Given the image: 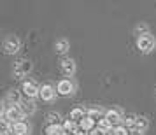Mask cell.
<instances>
[{
  "mask_svg": "<svg viewBox=\"0 0 156 135\" xmlns=\"http://www.w3.org/2000/svg\"><path fill=\"white\" fill-rule=\"evenodd\" d=\"M32 69H34V65H32L30 60L20 58L12 63V76H14V79H25L32 72Z\"/></svg>",
  "mask_w": 156,
  "mask_h": 135,
  "instance_id": "6da1fadb",
  "label": "cell"
},
{
  "mask_svg": "<svg viewBox=\"0 0 156 135\" xmlns=\"http://www.w3.org/2000/svg\"><path fill=\"white\" fill-rule=\"evenodd\" d=\"M0 135H14V132H12V128H11V126H2Z\"/></svg>",
  "mask_w": 156,
  "mask_h": 135,
  "instance_id": "d4e9b609",
  "label": "cell"
},
{
  "mask_svg": "<svg viewBox=\"0 0 156 135\" xmlns=\"http://www.w3.org/2000/svg\"><path fill=\"white\" fill-rule=\"evenodd\" d=\"M74 135H86V132H83V130H79V132H76Z\"/></svg>",
  "mask_w": 156,
  "mask_h": 135,
  "instance_id": "484cf974",
  "label": "cell"
},
{
  "mask_svg": "<svg viewBox=\"0 0 156 135\" xmlns=\"http://www.w3.org/2000/svg\"><path fill=\"white\" fill-rule=\"evenodd\" d=\"M2 49H4L5 55H16L18 51L21 49V41L16 35L4 37V41H2Z\"/></svg>",
  "mask_w": 156,
  "mask_h": 135,
  "instance_id": "7a4b0ae2",
  "label": "cell"
},
{
  "mask_svg": "<svg viewBox=\"0 0 156 135\" xmlns=\"http://www.w3.org/2000/svg\"><path fill=\"white\" fill-rule=\"evenodd\" d=\"M90 135H111V132H109V130H105V128L97 126L95 130H91V133H90Z\"/></svg>",
  "mask_w": 156,
  "mask_h": 135,
  "instance_id": "603a6c76",
  "label": "cell"
},
{
  "mask_svg": "<svg viewBox=\"0 0 156 135\" xmlns=\"http://www.w3.org/2000/svg\"><path fill=\"white\" fill-rule=\"evenodd\" d=\"M123 118H125V114L121 112V109H118V107H111V109L105 111V119L109 121L114 128L119 126L121 123H123Z\"/></svg>",
  "mask_w": 156,
  "mask_h": 135,
  "instance_id": "8992f818",
  "label": "cell"
},
{
  "mask_svg": "<svg viewBox=\"0 0 156 135\" xmlns=\"http://www.w3.org/2000/svg\"><path fill=\"white\" fill-rule=\"evenodd\" d=\"M76 70H77V65H76V62L72 58H62V62H60V72L63 74L65 77H72L76 74Z\"/></svg>",
  "mask_w": 156,
  "mask_h": 135,
  "instance_id": "52a82bcc",
  "label": "cell"
},
{
  "mask_svg": "<svg viewBox=\"0 0 156 135\" xmlns=\"http://www.w3.org/2000/svg\"><path fill=\"white\" fill-rule=\"evenodd\" d=\"M98 126H100V128H105V130H109V132H111V130H114V126H112V125H111V123H109V121L105 119V118L98 121Z\"/></svg>",
  "mask_w": 156,
  "mask_h": 135,
  "instance_id": "cb8c5ba5",
  "label": "cell"
},
{
  "mask_svg": "<svg viewBox=\"0 0 156 135\" xmlns=\"http://www.w3.org/2000/svg\"><path fill=\"white\" fill-rule=\"evenodd\" d=\"M11 128H12L14 135H32V125H30V123H27V121L14 123Z\"/></svg>",
  "mask_w": 156,
  "mask_h": 135,
  "instance_id": "30bf717a",
  "label": "cell"
},
{
  "mask_svg": "<svg viewBox=\"0 0 156 135\" xmlns=\"http://www.w3.org/2000/svg\"><path fill=\"white\" fill-rule=\"evenodd\" d=\"M149 130V119L146 116H137V119H135V125L132 128V132H139V133H146Z\"/></svg>",
  "mask_w": 156,
  "mask_h": 135,
  "instance_id": "8fae6325",
  "label": "cell"
},
{
  "mask_svg": "<svg viewBox=\"0 0 156 135\" xmlns=\"http://www.w3.org/2000/svg\"><path fill=\"white\" fill-rule=\"evenodd\" d=\"M23 97H21V91H18V90H9V93L5 95V98H4V104H7V105H20L23 102Z\"/></svg>",
  "mask_w": 156,
  "mask_h": 135,
  "instance_id": "9c48e42d",
  "label": "cell"
},
{
  "mask_svg": "<svg viewBox=\"0 0 156 135\" xmlns=\"http://www.w3.org/2000/svg\"><path fill=\"white\" fill-rule=\"evenodd\" d=\"M137 48L140 53L144 55H149L156 49V37L154 35H146L142 39H137Z\"/></svg>",
  "mask_w": 156,
  "mask_h": 135,
  "instance_id": "3957f363",
  "label": "cell"
},
{
  "mask_svg": "<svg viewBox=\"0 0 156 135\" xmlns=\"http://www.w3.org/2000/svg\"><path fill=\"white\" fill-rule=\"evenodd\" d=\"M56 88L55 86H51V84H42L41 86V98L44 100V102H53V100L56 98Z\"/></svg>",
  "mask_w": 156,
  "mask_h": 135,
  "instance_id": "ba28073f",
  "label": "cell"
},
{
  "mask_svg": "<svg viewBox=\"0 0 156 135\" xmlns=\"http://www.w3.org/2000/svg\"><path fill=\"white\" fill-rule=\"evenodd\" d=\"M56 91L58 95L62 97H69V95H74L76 93V84L72 79H60L56 84Z\"/></svg>",
  "mask_w": 156,
  "mask_h": 135,
  "instance_id": "5b68a950",
  "label": "cell"
},
{
  "mask_svg": "<svg viewBox=\"0 0 156 135\" xmlns=\"http://www.w3.org/2000/svg\"><path fill=\"white\" fill-rule=\"evenodd\" d=\"M79 128H81V130H83V132H91V130H95V119H93V118H90V116H86L84 119L81 121V123H79Z\"/></svg>",
  "mask_w": 156,
  "mask_h": 135,
  "instance_id": "ac0fdd59",
  "label": "cell"
},
{
  "mask_svg": "<svg viewBox=\"0 0 156 135\" xmlns=\"http://www.w3.org/2000/svg\"><path fill=\"white\" fill-rule=\"evenodd\" d=\"M21 93L25 95V98L34 100L35 97H39V95H41V86L37 84L35 81H32V79H28V81H23Z\"/></svg>",
  "mask_w": 156,
  "mask_h": 135,
  "instance_id": "277c9868",
  "label": "cell"
},
{
  "mask_svg": "<svg viewBox=\"0 0 156 135\" xmlns=\"http://www.w3.org/2000/svg\"><path fill=\"white\" fill-rule=\"evenodd\" d=\"M105 111L107 109H104V107H100V105H91V107H88L86 109V112H88V116L90 118H93V119L97 121V119H104L105 118Z\"/></svg>",
  "mask_w": 156,
  "mask_h": 135,
  "instance_id": "7c38bea8",
  "label": "cell"
},
{
  "mask_svg": "<svg viewBox=\"0 0 156 135\" xmlns=\"http://www.w3.org/2000/svg\"><path fill=\"white\" fill-rule=\"evenodd\" d=\"M63 128H65L67 133H72V135L81 130V128H79V123H76V121H72V119H65L63 121Z\"/></svg>",
  "mask_w": 156,
  "mask_h": 135,
  "instance_id": "d6986e66",
  "label": "cell"
},
{
  "mask_svg": "<svg viewBox=\"0 0 156 135\" xmlns=\"http://www.w3.org/2000/svg\"><path fill=\"white\" fill-rule=\"evenodd\" d=\"M112 135H132V130L126 128L125 125H119V126H116L112 130Z\"/></svg>",
  "mask_w": 156,
  "mask_h": 135,
  "instance_id": "7402d4cb",
  "label": "cell"
},
{
  "mask_svg": "<svg viewBox=\"0 0 156 135\" xmlns=\"http://www.w3.org/2000/svg\"><path fill=\"white\" fill-rule=\"evenodd\" d=\"M86 116H88L86 109H83V107H74V109L70 111V116H69V119L76 121V123H81V121L84 119Z\"/></svg>",
  "mask_w": 156,
  "mask_h": 135,
  "instance_id": "9a60e30c",
  "label": "cell"
},
{
  "mask_svg": "<svg viewBox=\"0 0 156 135\" xmlns=\"http://www.w3.org/2000/svg\"><path fill=\"white\" fill-rule=\"evenodd\" d=\"M46 121L49 125H60V114L55 112V111H51V112L46 114Z\"/></svg>",
  "mask_w": 156,
  "mask_h": 135,
  "instance_id": "44dd1931",
  "label": "cell"
},
{
  "mask_svg": "<svg viewBox=\"0 0 156 135\" xmlns=\"http://www.w3.org/2000/svg\"><path fill=\"white\" fill-rule=\"evenodd\" d=\"M135 119H137V114H132V112H128V114H125V118H123V123H125V126L126 128H133V125H135Z\"/></svg>",
  "mask_w": 156,
  "mask_h": 135,
  "instance_id": "ffe728a7",
  "label": "cell"
},
{
  "mask_svg": "<svg viewBox=\"0 0 156 135\" xmlns=\"http://www.w3.org/2000/svg\"><path fill=\"white\" fill-rule=\"evenodd\" d=\"M133 35L137 39H142L146 35H151V30H149V25L147 23H137L133 27Z\"/></svg>",
  "mask_w": 156,
  "mask_h": 135,
  "instance_id": "5bb4252c",
  "label": "cell"
},
{
  "mask_svg": "<svg viewBox=\"0 0 156 135\" xmlns=\"http://www.w3.org/2000/svg\"><path fill=\"white\" fill-rule=\"evenodd\" d=\"M20 107H21V111H23L25 116H32V114H35V111H37L35 102H34V100H30V98H25L21 104H20Z\"/></svg>",
  "mask_w": 156,
  "mask_h": 135,
  "instance_id": "4fadbf2b",
  "label": "cell"
},
{
  "mask_svg": "<svg viewBox=\"0 0 156 135\" xmlns=\"http://www.w3.org/2000/svg\"><path fill=\"white\" fill-rule=\"evenodd\" d=\"M69 49H70V42L67 39H58L56 42H55V51H56L58 55H67Z\"/></svg>",
  "mask_w": 156,
  "mask_h": 135,
  "instance_id": "2e32d148",
  "label": "cell"
},
{
  "mask_svg": "<svg viewBox=\"0 0 156 135\" xmlns=\"http://www.w3.org/2000/svg\"><path fill=\"white\" fill-rule=\"evenodd\" d=\"M46 135H67V132H65L63 125H48Z\"/></svg>",
  "mask_w": 156,
  "mask_h": 135,
  "instance_id": "e0dca14e",
  "label": "cell"
}]
</instances>
